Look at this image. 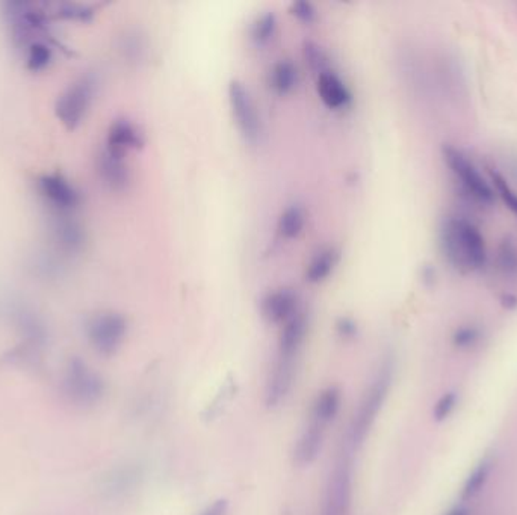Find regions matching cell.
Returning a JSON list of instances; mask_svg holds the SVG:
<instances>
[{"label": "cell", "mask_w": 517, "mask_h": 515, "mask_svg": "<svg viewBox=\"0 0 517 515\" xmlns=\"http://www.w3.org/2000/svg\"><path fill=\"white\" fill-rule=\"evenodd\" d=\"M229 103L236 126L245 141L250 144L258 143L262 135V121L258 117V106L242 82H230Z\"/></svg>", "instance_id": "8992f818"}, {"label": "cell", "mask_w": 517, "mask_h": 515, "mask_svg": "<svg viewBox=\"0 0 517 515\" xmlns=\"http://www.w3.org/2000/svg\"><path fill=\"white\" fill-rule=\"evenodd\" d=\"M39 189L48 205L59 214H66L79 205V194L64 177L53 174L39 179Z\"/></svg>", "instance_id": "30bf717a"}, {"label": "cell", "mask_w": 517, "mask_h": 515, "mask_svg": "<svg viewBox=\"0 0 517 515\" xmlns=\"http://www.w3.org/2000/svg\"><path fill=\"white\" fill-rule=\"evenodd\" d=\"M455 406H457V395L454 391H448L445 395H442L439 401L436 402V406L433 408V417L436 422H443L452 415Z\"/></svg>", "instance_id": "484cf974"}, {"label": "cell", "mask_w": 517, "mask_h": 515, "mask_svg": "<svg viewBox=\"0 0 517 515\" xmlns=\"http://www.w3.org/2000/svg\"><path fill=\"white\" fill-rule=\"evenodd\" d=\"M304 57H306V63L311 65L313 70H318V72H324V67H326L327 57L322 52L321 48H318L316 44L306 43L304 44Z\"/></svg>", "instance_id": "4316f807"}, {"label": "cell", "mask_w": 517, "mask_h": 515, "mask_svg": "<svg viewBox=\"0 0 517 515\" xmlns=\"http://www.w3.org/2000/svg\"><path fill=\"white\" fill-rule=\"evenodd\" d=\"M490 473H492V461L490 459H483L466 479L463 490H461V499L463 501H470L477 494H479L481 490L486 487Z\"/></svg>", "instance_id": "d6986e66"}, {"label": "cell", "mask_w": 517, "mask_h": 515, "mask_svg": "<svg viewBox=\"0 0 517 515\" xmlns=\"http://www.w3.org/2000/svg\"><path fill=\"white\" fill-rule=\"evenodd\" d=\"M350 505L351 466L350 461L342 457L327 482L322 515H348Z\"/></svg>", "instance_id": "ba28073f"}, {"label": "cell", "mask_w": 517, "mask_h": 515, "mask_svg": "<svg viewBox=\"0 0 517 515\" xmlns=\"http://www.w3.org/2000/svg\"><path fill=\"white\" fill-rule=\"evenodd\" d=\"M297 295L289 289L271 292L262 302V311L269 322L286 324L297 315Z\"/></svg>", "instance_id": "7c38bea8"}, {"label": "cell", "mask_w": 517, "mask_h": 515, "mask_svg": "<svg viewBox=\"0 0 517 515\" xmlns=\"http://www.w3.org/2000/svg\"><path fill=\"white\" fill-rule=\"evenodd\" d=\"M324 431H326L324 428L311 422V425L307 426L302 437L298 439L297 446H295V461L300 466H309L320 455L322 440H324Z\"/></svg>", "instance_id": "2e32d148"}, {"label": "cell", "mask_w": 517, "mask_h": 515, "mask_svg": "<svg viewBox=\"0 0 517 515\" xmlns=\"http://www.w3.org/2000/svg\"><path fill=\"white\" fill-rule=\"evenodd\" d=\"M496 265L504 275H517V247L510 239H505L503 244L499 245Z\"/></svg>", "instance_id": "44dd1931"}, {"label": "cell", "mask_w": 517, "mask_h": 515, "mask_svg": "<svg viewBox=\"0 0 517 515\" xmlns=\"http://www.w3.org/2000/svg\"><path fill=\"white\" fill-rule=\"evenodd\" d=\"M336 328H337L340 337H344V339H351L357 333V327H355V322L351 319H346V318L340 319Z\"/></svg>", "instance_id": "f546056e"}, {"label": "cell", "mask_w": 517, "mask_h": 515, "mask_svg": "<svg viewBox=\"0 0 517 515\" xmlns=\"http://www.w3.org/2000/svg\"><path fill=\"white\" fill-rule=\"evenodd\" d=\"M99 172L112 191H125L129 187L130 171L123 153L105 147L99 156Z\"/></svg>", "instance_id": "8fae6325"}, {"label": "cell", "mask_w": 517, "mask_h": 515, "mask_svg": "<svg viewBox=\"0 0 517 515\" xmlns=\"http://www.w3.org/2000/svg\"><path fill=\"white\" fill-rule=\"evenodd\" d=\"M94 96V82L90 77H82L73 83L57 103V118L67 129H76L85 117Z\"/></svg>", "instance_id": "52a82bcc"}, {"label": "cell", "mask_w": 517, "mask_h": 515, "mask_svg": "<svg viewBox=\"0 0 517 515\" xmlns=\"http://www.w3.org/2000/svg\"><path fill=\"white\" fill-rule=\"evenodd\" d=\"M52 59V50L41 41L31 44L28 52V68L32 72H39L48 67Z\"/></svg>", "instance_id": "cb8c5ba5"}, {"label": "cell", "mask_w": 517, "mask_h": 515, "mask_svg": "<svg viewBox=\"0 0 517 515\" xmlns=\"http://www.w3.org/2000/svg\"><path fill=\"white\" fill-rule=\"evenodd\" d=\"M144 145V136L136 126L132 125L127 119H117L114 125L110 126L108 132V141L106 147L126 154L129 150L141 148Z\"/></svg>", "instance_id": "5bb4252c"}, {"label": "cell", "mask_w": 517, "mask_h": 515, "mask_svg": "<svg viewBox=\"0 0 517 515\" xmlns=\"http://www.w3.org/2000/svg\"><path fill=\"white\" fill-rule=\"evenodd\" d=\"M441 249L457 271H481L487 263V247L483 233L472 221L448 216L441 227Z\"/></svg>", "instance_id": "6da1fadb"}, {"label": "cell", "mask_w": 517, "mask_h": 515, "mask_svg": "<svg viewBox=\"0 0 517 515\" xmlns=\"http://www.w3.org/2000/svg\"><path fill=\"white\" fill-rule=\"evenodd\" d=\"M339 260V254L335 249H324L311 258V265L307 267L306 280L313 284L322 283L329 278Z\"/></svg>", "instance_id": "e0dca14e"}, {"label": "cell", "mask_w": 517, "mask_h": 515, "mask_svg": "<svg viewBox=\"0 0 517 515\" xmlns=\"http://www.w3.org/2000/svg\"><path fill=\"white\" fill-rule=\"evenodd\" d=\"M340 402H342V397H340L339 388L329 387L326 390H322L313 404L311 415V423L326 430V426L333 422L339 413Z\"/></svg>", "instance_id": "9a60e30c"}, {"label": "cell", "mask_w": 517, "mask_h": 515, "mask_svg": "<svg viewBox=\"0 0 517 515\" xmlns=\"http://www.w3.org/2000/svg\"><path fill=\"white\" fill-rule=\"evenodd\" d=\"M277 29V19L273 13L268 14L260 15L256 22H254L253 29H251V37H253L254 43L258 46L269 43L273 39Z\"/></svg>", "instance_id": "7402d4cb"}, {"label": "cell", "mask_w": 517, "mask_h": 515, "mask_svg": "<svg viewBox=\"0 0 517 515\" xmlns=\"http://www.w3.org/2000/svg\"><path fill=\"white\" fill-rule=\"evenodd\" d=\"M297 68L291 61H280V63L276 64V67L273 68V74H271V83L278 94H282V96L289 94L297 86Z\"/></svg>", "instance_id": "ffe728a7"}, {"label": "cell", "mask_w": 517, "mask_h": 515, "mask_svg": "<svg viewBox=\"0 0 517 515\" xmlns=\"http://www.w3.org/2000/svg\"><path fill=\"white\" fill-rule=\"evenodd\" d=\"M291 14L302 23H311L316 17V10L309 2H294L291 5Z\"/></svg>", "instance_id": "83f0119b"}, {"label": "cell", "mask_w": 517, "mask_h": 515, "mask_svg": "<svg viewBox=\"0 0 517 515\" xmlns=\"http://www.w3.org/2000/svg\"><path fill=\"white\" fill-rule=\"evenodd\" d=\"M422 280L425 282V284H433L434 280H436V271L431 266H425L422 269Z\"/></svg>", "instance_id": "d6a6232c"}, {"label": "cell", "mask_w": 517, "mask_h": 515, "mask_svg": "<svg viewBox=\"0 0 517 515\" xmlns=\"http://www.w3.org/2000/svg\"><path fill=\"white\" fill-rule=\"evenodd\" d=\"M316 91H318V96L321 97V100L324 101V105L329 106L330 109H342L345 106L350 105V90L335 73H320L318 82H316Z\"/></svg>", "instance_id": "4fadbf2b"}, {"label": "cell", "mask_w": 517, "mask_h": 515, "mask_svg": "<svg viewBox=\"0 0 517 515\" xmlns=\"http://www.w3.org/2000/svg\"><path fill=\"white\" fill-rule=\"evenodd\" d=\"M307 320L304 315H295L283 327L278 342L277 360L273 371L278 373H295V362L306 337Z\"/></svg>", "instance_id": "9c48e42d"}, {"label": "cell", "mask_w": 517, "mask_h": 515, "mask_svg": "<svg viewBox=\"0 0 517 515\" xmlns=\"http://www.w3.org/2000/svg\"><path fill=\"white\" fill-rule=\"evenodd\" d=\"M446 515H468V512H466L463 508H454V510L450 511Z\"/></svg>", "instance_id": "836d02e7"}, {"label": "cell", "mask_w": 517, "mask_h": 515, "mask_svg": "<svg viewBox=\"0 0 517 515\" xmlns=\"http://www.w3.org/2000/svg\"><path fill=\"white\" fill-rule=\"evenodd\" d=\"M481 329L477 325H461L452 335V345L457 349H472L481 340Z\"/></svg>", "instance_id": "603a6c76"}, {"label": "cell", "mask_w": 517, "mask_h": 515, "mask_svg": "<svg viewBox=\"0 0 517 515\" xmlns=\"http://www.w3.org/2000/svg\"><path fill=\"white\" fill-rule=\"evenodd\" d=\"M442 152L446 165L466 196L479 205L494 203V188L481 176L478 168L475 167V163L460 148L445 145Z\"/></svg>", "instance_id": "277c9868"}, {"label": "cell", "mask_w": 517, "mask_h": 515, "mask_svg": "<svg viewBox=\"0 0 517 515\" xmlns=\"http://www.w3.org/2000/svg\"><path fill=\"white\" fill-rule=\"evenodd\" d=\"M306 224V215L300 205H291L283 212L278 220V233L283 238L295 239L302 234Z\"/></svg>", "instance_id": "ac0fdd59"}, {"label": "cell", "mask_w": 517, "mask_h": 515, "mask_svg": "<svg viewBox=\"0 0 517 515\" xmlns=\"http://www.w3.org/2000/svg\"><path fill=\"white\" fill-rule=\"evenodd\" d=\"M227 514V502L225 501H216L215 503H212L209 508H207L205 512L201 515H225Z\"/></svg>", "instance_id": "4dcf8cb0"}, {"label": "cell", "mask_w": 517, "mask_h": 515, "mask_svg": "<svg viewBox=\"0 0 517 515\" xmlns=\"http://www.w3.org/2000/svg\"><path fill=\"white\" fill-rule=\"evenodd\" d=\"M59 14L66 17L68 20H79V22H90L92 17V8H86V6L81 5H64L61 8V13Z\"/></svg>", "instance_id": "f1b7e54d"}, {"label": "cell", "mask_w": 517, "mask_h": 515, "mask_svg": "<svg viewBox=\"0 0 517 515\" xmlns=\"http://www.w3.org/2000/svg\"><path fill=\"white\" fill-rule=\"evenodd\" d=\"M392 362H384L377 377L373 378V381L364 393L355 419L351 422L350 443L353 448H359L360 444L364 443L366 435L375 423L377 415L388 399L389 390L392 386Z\"/></svg>", "instance_id": "7a4b0ae2"}, {"label": "cell", "mask_w": 517, "mask_h": 515, "mask_svg": "<svg viewBox=\"0 0 517 515\" xmlns=\"http://www.w3.org/2000/svg\"><path fill=\"white\" fill-rule=\"evenodd\" d=\"M127 336V320L114 311L94 316L88 324V340L101 355H114Z\"/></svg>", "instance_id": "5b68a950"}, {"label": "cell", "mask_w": 517, "mask_h": 515, "mask_svg": "<svg viewBox=\"0 0 517 515\" xmlns=\"http://www.w3.org/2000/svg\"><path fill=\"white\" fill-rule=\"evenodd\" d=\"M492 177V183H494L495 189L504 201V205H507L508 209L512 210L513 214L517 216V194L514 192L507 180L501 176L498 171H490Z\"/></svg>", "instance_id": "d4e9b609"}, {"label": "cell", "mask_w": 517, "mask_h": 515, "mask_svg": "<svg viewBox=\"0 0 517 515\" xmlns=\"http://www.w3.org/2000/svg\"><path fill=\"white\" fill-rule=\"evenodd\" d=\"M105 380L81 358H73L63 378V393L73 406H92L105 397Z\"/></svg>", "instance_id": "3957f363"}, {"label": "cell", "mask_w": 517, "mask_h": 515, "mask_svg": "<svg viewBox=\"0 0 517 515\" xmlns=\"http://www.w3.org/2000/svg\"><path fill=\"white\" fill-rule=\"evenodd\" d=\"M501 304L507 310H514L517 309V296L513 295V293H504L503 298H501Z\"/></svg>", "instance_id": "1f68e13d"}]
</instances>
